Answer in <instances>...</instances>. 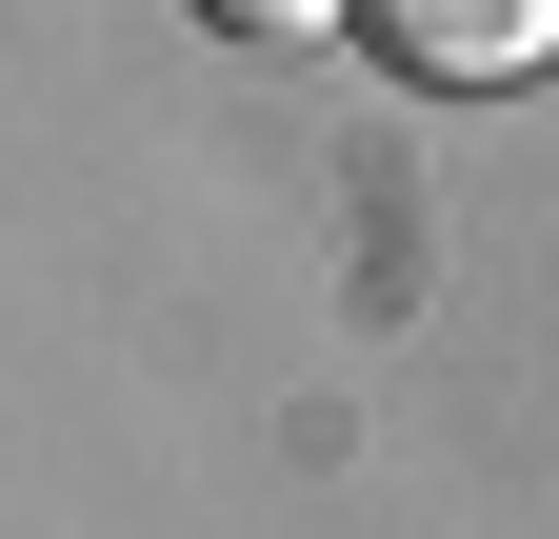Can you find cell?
<instances>
[{"mask_svg":"<svg viewBox=\"0 0 559 539\" xmlns=\"http://www.w3.org/2000/svg\"><path fill=\"white\" fill-rule=\"evenodd\" d=\"M200 21H221V40H260V60H300V40H340V21H360V0H200Z\"/></svg>","mask_w":559,"mask_h":539,"instance_id":"obj_2","label":"cell"},{"mask_svg":"<svg viewBox=\"0 0 559 539\" xmlns=\"http://www.w3.org/2000/svg\"><path fill=\"white\" fill-rule=\"evenodd\" d=\"M360 60H400L440 100H500V81L559 60V0H360Z\"/></svg>","mask_w":559,"mask_h":539,"instance_id":"obj_1","label":"cell"}]
</instances>
